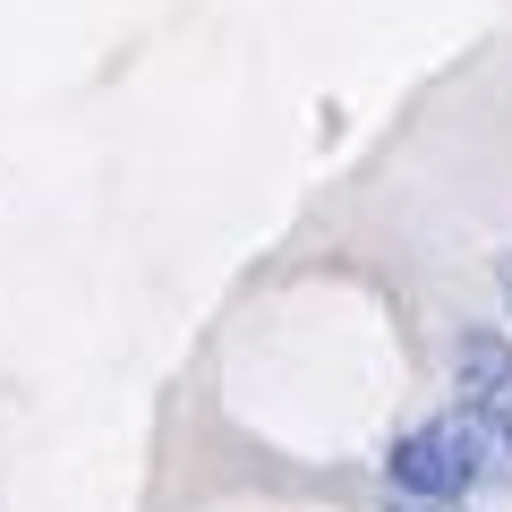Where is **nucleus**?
<instances>
[{
    "label": "nucleus",
    "instance_id": "nucleus-2",
    "mask_svg": "<svg viewBox=\"0 0 512 512\" xmlns=\"http://www.w3.org/2000/svg\"><path fill=\"white\" fill-rule=\"evenodd\" d=\"M453 393H461V410H478V419H512V342L495 325H461Z\"/></svg>",
    "mask_w": 512,
    "mask_h": 512
},
{
    "label": "nucleus",
    "instance_id": "nucleus-4",
    "mask_svg": "<svg viewBox=\"0 0 512 512\" xmlns=\"http://www.w3.org/2000/svg\"><path fill=\"white\" fill-rule=\"evenodd\" d=\"M419 512H461V504H419Z\"/></svg>",
    "mask_w": 512,
    "mask_h": 512
},
{
    "label": "nucleus",
    "instance_id": "nucleus-3",
    "mask_svg": "<svg viewBox=\"0 0 512 512\" xmlns=\"http://www.w3.org/2000/svg\"><path fill=\"white\" fill-rule=\"evenodd\" d=\"M495 291H504V308H512V248L495 256Z\"/></svg>",
    "mask_w": 512,
    "mask_h": 512
},
{
    "label": "nucleus",
    "instance_id": "nucleus-1",
    "mask_svg": "<svg viewBox=\"0 0 512 512\" xmlns=\"http://www.w3.org/2000/svg\"><path fill=\"white\" fill-rule=\"evenodd\" d=\"M384 470H393V487H402V495H419V504H461V495L487 478L478 419H470V410H453V419H427V427H410V436H393Z\"/></svg>",
    "mask_w": 512,
    "mask_h": 512
}]
</instances>
